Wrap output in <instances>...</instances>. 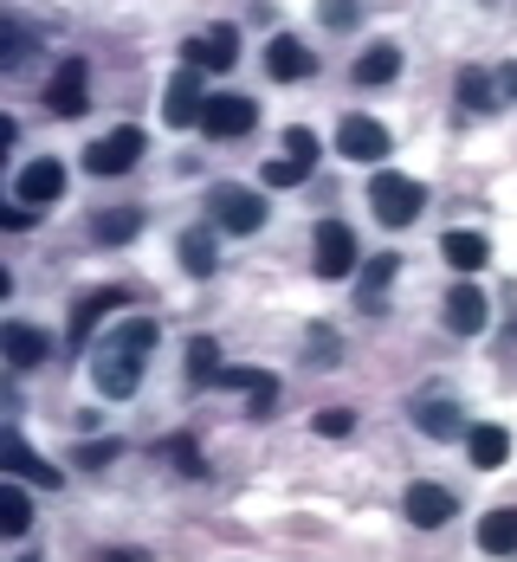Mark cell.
<instances>
[{"mask_svg":"<svg viewBox=\"0 0 517 562\" xmlns=\"http://www.w3.org/2000/svg\"><path fill=\"white\" fill-rule=\"evenodd\" d=\"M207 116V98H201V71H175L169 78V98H162V123L169 130H188V123H201Z\"/></svg>","mask_w":517,"mask_h":562,"instance_id":"9c48e42d","label":"cell"},{"mask_svg":"<svg viewBox=\"0 0 517 562\" xmlns=\"http://www.w3.org/2000/svg\"><path fill=\"white\" fill-rule=\"evenodd\" d=\"M252 123H259V104H252V98H239V91H221V98H207V116H201V130H207V136H221V143L246 136Z\"/></svg>","mask_w":517,"mask_h":562,"instance_id":"ba28073f","label":"cell"},{"mask_svg":"<svg viewBox=\"0 0 517 562\" xmlns=\"http://www.w3.org/2000/svg\"><path fill=\"white\" fill-rule=\"evenodd\" d=\"M324 26H337V33H349V26H356V7H324Z\"/></svg>","mask_w":517,"mask_h":562,"instance_id":"f35d334b","label":"cell"},{"mask_svg":"<svg viewBox=\"0 0 517 562\" xmlns=\"http://www.w3.org/2000/svg\"><path fill=\"white\" fill-rule=\"evenodd\" d=\"M0 226H7V233H26V226H33V207H0Z\"/></svg>","mask_w":517,"mask_h":562,"instance_id":"8d00e7d4","label":"cell"},{"mask_svg":"<svg viewBox=\"0 0 517 562\" xmlns=\"http://www.w3.org/2000/svg\"><path fill=\"white\" fill-rule=\"evenodd\" d=\"M207 214L227 226V233H259V221H266V201H259L252 188H239V181H221V188L207 194Z\"/></svg>","mask_w":517,"mask_h":562,"instance_id":"277c9868","label":"cell"},{"mask_svg":"<svg viewBox=\"0 0 517 562\" xmlns=\"http://www.w3.org/2000/svg\"><path fill=\"white\" fill-rule=\"evenodd\" d=\"M26 53H33V40H26V33H20L13 20H0V65L13 71V65H20V58H26Z\"/></svg>","mask_w":517,"mask_h":562,"instance_id":"f546056e","label":"cell"},{"mask_svg":"<svg viewBox=\"0 0 517 562\" xmlns=\"http://www.w3.org/2000/svg\"><path fill=\"white\" fill-rule=\"evenodd\" d=\"M395 272H402L395 252H369L362 272H356V304H362V311H389V284H395Z\"/></svg>","mask_w":517,"mask_h":562,"instance_id":"9a60e30c","label":"cell"},{"mask_svg":"<svg viewBox=\"0 0 517 562\" xmlns=\"http://www.w3.org/2000/svg\"><path fill=\"white\" fill-rule=\"evenodd\" d=\"M0 530H7V537H26V530H33V498H26L20 485L0 492Z\"/></svg>","mask_w":517,"mask_h":562,"instance_id":"f1b7e54d","label":"cell"},{"mask_svg":"<svg viewBox=\"0 0 517 562\" xmlns=\"http://www.w3.org/2000/svg\"><path fill=\"white\" fill-rule=\"evenodd\" d=\"M407 414H414V427H420L427 440H465V434H472V427H465V414L447 401V394H420Z\"/></svg>","mask_w":517,"mask_h":562,"instance_id":"7c38bea8","label":"cell"},{"mask_svg":"<svg viewBox=\"0 0 517 562\" xmlns=\"http://www.w3.org/2000/svg\"><path fill=\"white\" fill-rule=\"evenodd\" d=\"M465 452H472V465H479V472H498V465L512 459V434L485 420V427H472V434H465Z\"/></svg>","mask_w":517,"mask_h":562,"instance_id":"603a6c76","label":"cell"},{"mask_svg":"<svg viewBox=\"0 0 517 562\" xmlns=\"http://www.w3.org/2000/svg\"><path fill=\"white\" fill-rule=\"evenodd\" d=\"M285 149H291V162H297V169H311V162H317V136H311L304 123H291V130H285Z\"/></svg>","mask_w":517,"mask_h":562,"instance_id":"1f68e13d","label":"cell"},{"mask_svg":"<svg viewBox=\"0 0 517 562\" xmlns=\"http://www.w3.org/2000/svg\"><path fill=\"white\" fill-rule=\"evenodd\" d=\"M485 324H492V297H485L479 284L460 279L453 291H447V330H453V337H479Z\"/></svg>","mask_w":517,"mask_h":562,"instance_id":"8fae6325","label":"cell"},{"mask_svg":"<svg viewBox=\"0 0 517 562\" xmlns=\"http://www.w3.org/2000/svg\"><path fill=\"white\" fill-rule=\"evenodd\" d=\"M440 259H447L453 272H485L492 246H485V233H465V226H453V233L440 239Z\"/></svg>","mask_w":517,"mask_h":562,"instance_id":"44dd1931","label":"cell"},{"mask_svg":"<svg viewBox=\"0 0 517 562\" xmlns=\"http://www.w3.org/2000/svg\"><path fill=\"white\" fill-rule=\"evenodd\" d=\"M156 317H123L116 330H104V342H91V382L104 401H130L143 389V362L156 356Z\"/></svg>","mask_w":517,"mask_h":562,"instance_id":"6da1fadb","label":"cell"},{"mask_svg":"<svg viewBox=\"0 0 517 562\" xmlns=\"http://www.w3.org/2000/svg\"><path fill=\"white\" fill-rule=\"evenodd\" d=\"M181 58H188V71H201V65H207V71H233V65H239V33H233V26H214L207 40H188Z\"/></svg>","mask_w":517,"mask_h":562,"instance_id":"e0dca14e","label":"cell"},{"mask_svg":"<svg viewBox=\"0 0 517 562\" xmlns=\"http://www.w3.org/2000/svg\"><path fill=\"white\" fill-rule=\"evenodd\" d=\"M402 71V46H369L356 58V85H389Z\"/></svg>","mask_w":517,"mask_h":562,"instance_id":"484cf974","label":"cell"},{"mask_svg":"<svg viewBox=\"0 0 517 562\" xmlns=\"http://www.w3.org/2000/svg\"><path fill=\"white\" fill-rule=\"evenodd\" d=\"M479 550L485 557H512L517 550V505H498L479 517Z\"/></svg>","mask_w":517,"mask_h":562,"instance_id":"7402d4cb","label":"cell"},{"mask_svg":"<svg viewBox=\"0 0 517 562\" xmlns=\"http://www.w3.org/2000/svg\"><path fill=\"white\" fill-rule=\"evenodd\" d=\"M71 459H78L85 472H98V465H111V459H116V440H104V447L91 440V447H78V452H71Z\"/></svg>","mask_w":517,"mask_h":562,"instance_id":"d590c367","label":"cell"},{"mask_svg":"<svg viewBox=\"0 0 517 562\" xmlns=\"http://www.w3.org/2000/svg\"><path fill=\"white\" fill-rule=\"evenodd\" d=\"M58 194H65V162H58V156H40V162H26V169L13 175V201L33 207V214L53 207Z\"/></svg>","mask_w":517,"mask_h":562,"instance_id":"52a82bcc","label":"cell"},{"mask_svg":"<svg viewBox=\"0 0 517 562\" xmlns=\"http://www.w3.org/2000/svg\"><path fill=\"white\" fill-rule=\"evenodd\" d=\"M116 304H123V291H116V284H104V291H85V297L71 304V349H91L98 324L111 317Z\"/></svg>","mask_w":517,"mask_h":562,"instance_id":"2e32d148","label":"cell"},{"mask_svg":"<svg viewBox=\"0 0 517 562\" xmlns=\"http://www.w3.org/2000/svg\"><path fill=\"white\" fill-rule=\"evenodd\" d=\"M297 181H304V169H297L291 156H272V162H266V188H297Z\"/></svg>","mask_w":517,"mask_h":562,"instance_id":"e575fe53","label":"cell"},{"mask_svg":"<svg viewBox=\"0 0 517 562\" xmlns=\"http://www.w3.org/2000/svg\"><path fill=\"white\" fill-rule=\"evenodd\" d=\"M304 349H311V362H317V369H330V362H337V330H330V324H311Z\"/></svg>","mask_w":517,"mask_h":562,"instance_id":"4dcf8cb0","label":"cell"},{"mask_svg":"<svg viewBox=\"0 0 517 562\" xmlns=\"http://www.w3.org/2000/svg\"><path fill=\"white\" fill-rule=\"evenodd\" d=\"M266 71H272L279 85H297V78H311V71H317V53H311L304 40H291V33H279V40L266 46Z\"/></svg>","mask_w":517,"mask_h":562,"instance_id":"d6986e66","label":"cell"},{"mask_svg":"<svg viewBox=\"0 0 517 562\" xmlns=\"http://www.w3.org/2000/svg\"><path fill=\"white\" fill-rule=\"evenodd\" d=\"M221 369H227V362H221V342L214 337H188V382H194V389H201V382L214 389Z\"/></svg>","mask_w":517,"mask_h":562,"instance_id":"d4e9b609","label":"cell"},{"mask_svg":"<svg viewBox=\"0 0 517 562\" xmlns=\"http://www.w3.org/2000/svg\"><path fill=\"white\" fill-rule=\"evenodd\" d=\"M143 149H149V136L136 130V123H116L111 136H98L91 149H85V175H130L136 162H143Z\"/></svg>","mask_w":517,"mask_h":562,"instance_id":"3957f363","label":"cell"},{"mask_svg":"<svg viewBox=\"0 0 517 562\" xmlns=\"http://www.w3.org/2000/svg\"><path fill=\"white\" fill-rule=\"evenodd\" d=\"M402 510H407V524H420V530H440V524L460 510V498H453L447 485H427V479H420V485H407V492H402Z\"/></svg>","mask_w":517,"mask_h":562,"instance_id":"4fadbf2b","label":"cell"},{"mask_svg":"<svg viewBox=\"0 0 517 562\" xmlns=\"http://www.w3.org/2000/svg\"><path fill=\"white\" fill-rule=\"evenodd\" d=\"M311 259H317L324 279H349L356 259H362V246H356V233H349L344 221H324L317 226V239H311Z\"/></svg>","mask_w":517,"mask_h":562,"instance_id":"5b68a950","label":"cell"},{"mask_svg":"<svg viewBox=\"0 0 517 562\" xmlns=\"http://www.w3.org/2000/svg\"><path fill=\"white\" fill-rule=\"evenodd\" d=\"M98 562H149V557H143V550H104Z\"/></svg>","mask_w":517,"mask_h":562,"instance_id":"ab89813d","label":"cell"},{"mask_svg":"<svg viewBox=\"0 0 517 562\" xmlns=\"http://www.w3.org/2000/svg\"><path fill=\"white\" fill-rule=\"evenodd\" d=\"M337 149H344L349 162H382L389 156V130L375 116H344L337 123Z\"/></svg>","mask_w":517,"mask_h":562,"instance_id":"5bb4252c","label":"cell"},{"mask_svg":"<svg viewBox=\"0 0 517 562\" xmlns=\"http://www.w3.org/2000/svg\"><path fill=\"white\" fill-rule=\"evenodd\" d=\"M0 356H7V369H33L53 356V337L33 324H0Z\"/></svg>","mask_w":517,"mask_h":562,"instance_id":"ac0fdd59","label":"cell"},{"mask_svg":"<svg viewBox=\"0 0 517 562\" xmlns=\"http://www.w3.org/2000/svg\"><path fill=\"white\" fill-rule=\"evenodd\" d=\"M169 459L188 472V479H207V459H201V447H194V440H169Z\"/></svg>","mask_w":517,"mask_h":562,"instance_id":"d6a6232c","label":"cell"},{"mask_svg":"<svg viewBox=\"0 0 517 562\" xmlns=\"http://www.w3.org/2000/svg\"><path fill=\"white\" fill-rule=\"evenodd\" d=\"M369 201H375V221L382 226H414V214L427 207V188H420L414 175L382 169L375 181H369Z\"/></svg>","mask_w":517,"mask_h":562,"instance_id":"7a4b0ae2","label":"cell"},{"mask_svg":"<svg viewBox=\"0 0 517 562\" xmlns=\"http://www.w3.org/2000/svg\"><path fill=\"white\" fill-rule=\"evenodd\" d=\"M214 389H239L246 401H252L246 414H272V401H279V375H272V369H221Z\"/></svg>","mask_w":517,"mask_h":562,"instance_id":"ffe728a7","label":"cell"},{"mask_svg":"<svg viewBox=\"0 0 517 562\" xmlns=\"http://www.w3.org/2000/svg\"><path fill=\"white\" fill-rule=\"evenodd\" d=\"M0 465H7L13 479H33V485H46V492H58V485H65V472H58V465H46L40 452H33L26 440H20V434H13V427L0 434Z\"/></svg>","mask_w":517,"mask_h":562,"instance_id":"30bf717a","label":"cell"},{"mask_svg":"<svg viewBox=\"0 0 517 562\" xmlns=\"http://www.w3.org/2000/svg\"><path fill=\"white\" fill-rule=\"evenodd\" d=\"M26 562H33V557H26Z\"/></svg>","mask_w":517,"mask_h":562,"instance_id":"60d3db41","label":"cell"},{"mask_svg":"<svg viewBox=\"0 0 517 562\" xmlns=\"http://www.w3.org/2000/svg\"><path fill=\"white\" fill-rule=\"evenodd\" d=\"M91 233H98L104 246H130V239L143 233V214H136V207H111V214H98V221H91Z\"/></svg>","mask_w":517,"mask_h":562,"instance_id":"4316f807","label":"cell"},{"mask_svg":"<svg viewBox=\"0 0 517 562\" xmlns=\"http://www.w3.org/2000/svg\"><path fill=\"white\" fill-rule=\"evenodd\" d=\"M492 78H498V104H512V98H517V65H498Z\"/></svg>","mask_w":517,"mask_h":562,"instance_id":"74e56055","label":"cell"},{"mask_svg":"<svg viewBox=\"0 0 517 562\" xmlns=\"http://www.w3.org/2000/svg\"><path fill=\"white\" fill-rule=\"evenodd\" d=\"M214 266H221L214 233H207V226H188V233H181V272H188V279H214Z\"/></svg>","mask_w":517,"mask_h":562,"instance_id":"cb8c5ba5","label":"cell"},{"mask_svg":"<svg viewBox=\"0 0 517 562\" xmlns=\"http://www.w3.org/2000/svg\"><path fill=\"white\" fill-rule=\"evenodd\" d=\"M46 111L53 116H85L91 111V65L85 58H65L46 85Z\"/></svg>","mask_w":517,"mask_h":562,"instance_id":"8992f818","label":"cell"},{"mask_svg":"<svg viewBox=\"0 0 517 562\" xmlns=\"http://www.w3.org/2000/svg\"><path fill=\"white\" fill-rule=\"evenodd\" d=\"M349 427H356V414H349V407H324V414H317V434H324V440H344Z\"/></svg>","mask_w":517,"mask_h":562,"instance_id":"836d02e7","label":"cell"},{"mask_svg":"<svg viewBox=\"0 0 517 562\" xmlns=\"http://www.w3.org/2000/svg\"><path fill=\"white\" fill-rule=\"evenodd\" d=\"M460 104L465 111H492V104H498V78L479 71V65H465L460 71Z\"/></svg>","mask_w":517,"mask_h":562,"instance_id":"83f0119b","label":"cell"}]
</instances>
